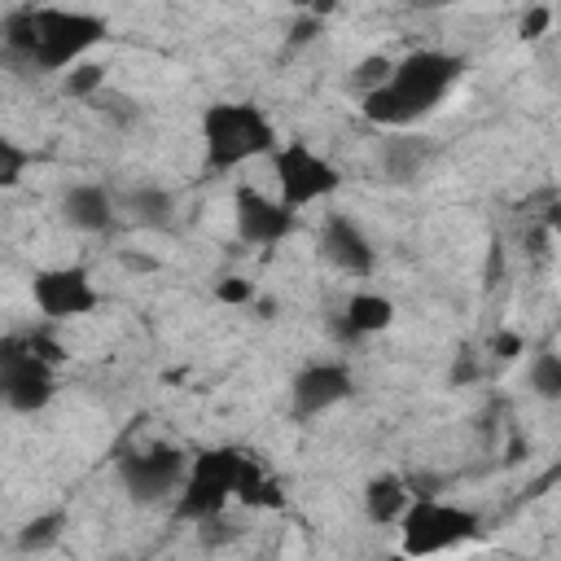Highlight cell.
Masks as SVG:
<instances>
[{
	"instance_id": "5b68a950",
	"label": "cell",
	"mask_w": 561,
	"mask_h": 561,
	"mask_svg": "<svg viewBox=\"0 0 561 561\" xmlns=\"http://www.w3.org/2000/svg\"><path fill=\"white\" fill-rule=\"evenodd\" d=\"M110 22L101 13H83V9H35V70H57L66 75L70 66L88 61V53L105 39Z\"/></svg>"
},
{
	"instance_id": "484cf974",
	"label": "cell",
	"mask_w": 561,
	"mask_h": 561,
	"mask_svg": "<svg viewBox=\"0 0 561 561\" xmlns=\"http://www.w3.org/2000/svg\"><path fill=\"white\" fill-rule=\"evenodd\" d=\"M26 346H31L48 368H61V364H66V346H61L48 329H31V333H26Z\"/></svg>"
},
{
	"instance_id": "7402d4cb",
	"label": "cell",
	"mask_w": 561,
	"mask_h": 561,
	"mask_svg": "<svg viewBox=\"0 0 561 561\" xmlns=\"http://www.w3.org/2000/svg\"><path fill=\"white\" fill-rule=\"evenodd\" d=\"M390 75H394V57H386V53H368V57L351 70V88H355L359 101H364V96H373L377 88H386Z\"/></svg>"
},
{
	"instance_id": "44dd1931",
	"label": "cell",
	"mask_w": 561,
	"mask_h": 561,
	"mask_svg": "<svg viewBox=\"0 0 561 561\" xmlns=\"http://www.w3.org/2000/svg\"><path fill=\"white\" fill-rule=\"evenodd\" d=\"M61 530H66V513H39L18 530V552H44L61 539Z\"/></svg>"
},
{
	"instance_id": "52a82bcc",
	"label": "cell",
	"mask_w": 561,
	"mask_h": 561,
	"mask_svg": "<svg viewBox=\"0 0 561 561\" xmlns=\"http://www.w3.org/2000/svg\"><path fill=\"white\" fill-rule=\"evenodd\" d=\"M31 302L44 320L66 324V320H83L101 307V289L92 280L88 267L79 263H53V267H35L31 272Z\"/></svg>"
},
{
	"instance_id": "6da1fadb",
	"label": "cell",
	"mask_w": 561,
	"mask_h": 561,
	"mask_svg": "<svg viewBox=\"0 0 561 561\" xmlns=\"http://www.w3.org/2000/svg\"><path fill=\"white\" fill-rule=\"evenodd\" d=\"M465 75V61L456 53H443V48H412L408 57L394 61V75L386 88H377L373 96L359 101V114L377 127H390V131H403L412 123H421L425 114H434L447 92L460 83Z\"/></svg>"
},
{
	"instance_id": "5bb4252c",
	"label": "cell",
	"mask_w": 561,
	"mask_h": 561,
	"mask_svg": "<svg viewBox=\"0 0 561 561\" xmlns=\"http://www.w3.org/2000/svg\"><path fill=\"white\" fill-rule=\"evenodd\" d=\"M394 324V302L386 294H373V289H359L346 298L342 307V320H337V337H373V333H386Z\"/></svg>"
},
{
	"instance_id": "ffe728a7",
	"label": "cell",
	"mask_w": 561,
	"mask_h": 561,
	"mask_svg": "<svg viewBox=\"0 0 561 561\" xmlns=\"http://www.w3.org/2000/svg\"><path fill=\"white\" fill-rule=\"evenodd\" d=\"M110 88V79H105V66L101 61H79V66H70L66 75H61V92L70 96V101H96L101 92Z\"/></svg>"
},
{
	"instance_id": "ac0fdd59",
	"label": "cell",
	"mask_w": 561,
	"mask_h": 561,
	"mask_svg": "<svg viewBox=\"0 0 561 561\" xmlns=\"http://www.w3.org/2000/svg\"><path fill=\"white\" fill-rule=\"evenodd\" d=\"M381 162H386V175H390V180H412V175H421V167L430 162V145L416 140V136L386 140Z\"/></svg>"
},
{
	"instance_id": "8992f818",
	"label": "cell",
	"mask_w": 561,
	"mask_h": 561,
	"mask_svg": "<svg viewBox=\"0 0 561 561\" xmlns=\"http://www.w3.org/2000/svg\"><path fill=\"white\" fill-rule=\"evenodd\" d=\"M272 175H276V188H280V202L289 210H302L311 202H324L342 188V171L316 153L307 140H285L276 153H272Z\"/></svg>"
},
{
	"instance_id": "4fadbf2b",
	"label": "cell",
	"mask_w": 561,
	"mask_h": 561,
	"mask_svg": "<svg viewBox=\"0 0 561 561\" xmlns=\"http://www.w3.org/2000/svg\"><path fill=\"white\" fill-rule=\"evenodd\" d=\"M61 219L75 232H110L114 228V197L105 184H70L61 193Z\"/></svg>"
},
{
	"instance_id": "f1b7e54d",
	"label": "cell",
	"mask_w": 561,
	"mask_h": 561,
	"mask_svg": "<svg viewBox=\"0 0 561 561\" xmlns=\"http://www.w3.org/2000/svg\"><path fill=\"white\" fill-rule=\"evenodd\" d=\"M320 31H324V22H320L316 13H302V18L289 26V39H285V44H289V48H302V44H311Z\"/></svg>"
},
{
	"instance_id": "d6986e66",
	"label": "cell",
	"mask_w": 561,
	"mask_h": 561,
	"mask_svg": "<svg viewBox=\"0 0 561 561\" xmlns=\"http://www.w3.org/2000/svg\"><path fill=\"white\" fill-rule=\"evenodd\" d=\"M526 386L535 399L561 403V351H535L526 368Z\"/></svg>"
},
{
	"instance_id": "4316f807",
	"label": "cell",
	"mask_w": 561,
	"mask_h": 561,
	"mask_svg": "<svg viewBox=\"0 0 561 561\" xmlns=\"http://www.w3.org/2000/svg\"><path fill=\"white\" fill-rule=\"evenodd\" d=\"M486 351H491L495 359H517V355L526 351V337H522L517 329H495V333L486 337Z\"/></svg>"
},
{
	"instance_id": "7c38bea8",
	"label": "cell",
	"mask_w": 561,
	"mask_h": 561,
	"mask_svg": "<svg viewBox=\"0 0 561 561\" xmlns=\"http://www.w3.org/2000/svg\"><path fill=\"white\" fill-rule=\"evenodd\" d=\"M320 254L337 272H346V276H373V267H377V250H373L368 232L351 215H342V210L324 215V224H320Z\"/></svg>"
},
{
	"instance_id": "9c48e42d",
	"label": "cell",
	"mask_w": 561,
	"mask_h": 561,
	"mask_svg": "<svg viewBox=\"0 0 561 561\" xmlns=\"http://www.w3.org/2000/svg\"><path fill=\"white\" fill-rule=\"evenodd\" d=\"M188 460L180 447L171 443H149V447H136L127 456H118V478H123V491L136 500V504H158L167 495H180L184 478H188Z\"/></svg>"
},
{
	"instance_id": "603a6c76",
	"label": "cell",
	"mask_w": 561,
	"mask_h": 561,
	"mask_svg": "<svg viewBox=\"0 0 561 561\" xmlns=\"http://www.w3.org/2000/svg\"><path fill=\"white\" fill-rule=\"evenodd\" d=\"M26 167H31V153H26L18 140L0 136V184H4V188H13V184L26 175Z\"/></svg>"
},
{
	"instance_id": "d4e9b609",
	"label": "cell",
	"mask_w": 561,
	"mask_h": 561,
	"mask_svg": "<svg viewBox=\"0 0 561 561\" xmlns=\"http://www.w3.org/2000/svg\"><path fill=\"white\" fill-rule=\"evenodd\" d=\"M92 105H96L105 118H114V123H131V118L140 114V105H136L127 92H114V88H105V92H101Z\"/></svg>"
},
{
	"instance_id": "2e32d148",
	"label": "cell",
	"mask_w": 561,
	"mask_h": 561,
	"mask_svg": "<svg viewBox=\"0 0 561 561\" xmlns=\"http://www.w3.org/2000/svg\"><path fill=\"white\" fill-rule=\"evenodd\" d=\"M237 504L250 508V513H276V508H285V491H280V482L272 478V469H267L254 451H245V460H241Z\"/></svg>"
},
{
	"instance_id": "9a60e30c",
	"label": "cell",
	"mask_w": 561,
	"mask_h": 561,
	"mask_svg": "<svg viewBox=\"0 0 561 561\" xmlns=\"http://www.w3.org/2000/svg\"><path fill=\"white\" fill-rule=\"evenodd\" d=\"M412 500H416V491L399 473H377L364 482V513L373 526H399L403 513L412 508Z\"/></svg>"
},
{
	"instance_id": "f546056e",
	"label": "cell",
	"mask_w": 561,
	"mask_h": 561,
	"mask_svg": "<svg viewBox=\"0 0 561 561\" xmlns=\"http://www.w3.org/2000/svg\"><path fill=\"white\" fill-rule=\"evenodd\" d=\"M123 267H131V272H153L158 263H153L149 254H123Z\"/></svg>"
},
{
	"instance_id": "83f0119b",
	"label": "cell",
	"mask_w": 561,
	"mask_h": 561,
	"mask_svg": "<svg viewBox=\"0 0 561 561\" xmlns=\"http://www.w3.org/2000/svg\"><path fill=\"white\" fill-rule=\"evenodd\" d=\"M548 26H552V9L535 4V9H526V13H522L517 35H522V39H539V35H548Z\"/></svg>"
},
{
	"instance_id": "30bf717a",
	"label": "cell",
	"mask_w": 561,
	"mask_h": 561,
	"mask_svg": "<svg viewBox=\"0 0 561 561\" xmlns=\"http://www.w3.org/2000/svg\"><path fill=\"white\" fill-rule=\"evenodd\" d=\"M232 224L245 245H276L294 232L298 210H289L280 197H267L254 184H237L232 188Z\"/></svg>"
},
{
	"instance_id": "8fae6325",
	"label": "cell",
	"mask_w": 561,
	"mask_h": 561,
	"mask_svg": "<svg viewBox=\"0 0 561 561\" xmlns=\"http://www.w3.org/2000/svg\"><path fill=\"white\" fill-rule=\"evenodd\" d=\"M355 394V377L337 359H316L289 381V408L298 421H316Z\"/></svg>"
},
{
	"instance_id": "4dcf8cb0",
	"label": "cell",
	"mask_w": 561,
	"mask_h": 561,
	"mask_svg": "<svg viewBox=\"0 0 561 561\" xmlns=\"http://www.w3.org/2000/svg\"><path fill=\"white\" fill-rule=\"evenodd\" d=\"M552 237H557V245H561V215H552Z\"/></svg>"
},
{
	"instance_id": "7a4b0ae2",
	"label": "cell",
	"mask_w": 561,
	"mask_h": 561,
	"mask_svg": "<svg viewBox=\"0 0 561 561\" xmlns=\"http://www.w3.org/2000/svg\"><path fill=\"white\" fill-rule=\"evenodd\" d=\"M276 127L254 101H215L202 110V158L210 171H232L250 158L276 153Z\"/></svg>"
},
{
	"instance_id": "e0dca14e",
	"label": "cell",
	"mask_w": 561,
	"mask_h": 561,
	"mask_svg": "<svg viewBox=\"0 0 561 561\" xmlns=\"http://www.w3.org/2000/svg\"><path fill=\"white\" fill-rule=\"evenodd\" d=\"M127 210H131V219L140 228H158L162 232L175 219V197L167 188H158V184H140V188L127 193Z\"/></svg>"
},
{
	"instance_id": "1f68e13d",
	"label": "cell",
	"mask_w": 561,
	"mask_h": 561,
	"mask_svg": "<svg viewBox=\"0 0 561 561\" xmlns=\"http://www.w3.org/2000/svg\"><path fill=\"white\" fill-rule=\"evenodd\" d=\"M557 473H561V465H557Z\"/></svg>"
},
{
	"instance_id": "ba28073f",
	"label": "cell",
	"mask_w": 561,
	"mask_h": 561,
	"mask_svg": "<svg viewBox=\"0 0 561 561\" xmlns=\"http://www.w3.org/2000/svg\"><path fill=\"white\" fill-rule=\"evenodd\" d=\"M0 394L13 412H44L57 394V368L26 346V333H9L0 342Z\"/></svg>"
},
{
	"instance_id": "3957f363",
	"label": "cell",
	"mask_w": 561,
	"mask_h": 561,
	"mask_svg": "<svg viewBox=\"0 0 561 561\" xmlns=\"http://www.w3.org/2000/svg\"><path fill=\"white\" fill-rule=\"evenodd\" d=\"M473 539H482V517L473 508L438 500V495H416L399 522V552L408 561H425V557L451 552Z\"/></svg>"
},
{
	"instance_id": "cb8c5ba5",
	"label": "cell",
	"mask_w": 561,
	"mask_h": 561,
	"mask_svg": "<svg viewBox=\"0 0 561 561\" xmlns=\"http://www.w3.org/2000/svg\"><path fill=\"white\" fill-rule=\"evenodd\" d=\"M215 302L219 307H254L259 289L245 276H224V280H215Z\"/></svg>"
},
{
	"instance_id": "277c9868",
	"label": "cell",
	"mask_w": 561,
	"mask_h": 561,
	"mask_svg": "<svg viewBox=\"0 0 561 561\" xmlns=\"http://www.w3.org/2000/svg\"><path fill=\"white\" fill-rule=\"evenodd\" d=\"M241 460H245V447H232V443L197 451L188 460V478H184V486L175 495V517L202 526V522L228 513V504H237Z\"/></svg>"
}]
</instances>
